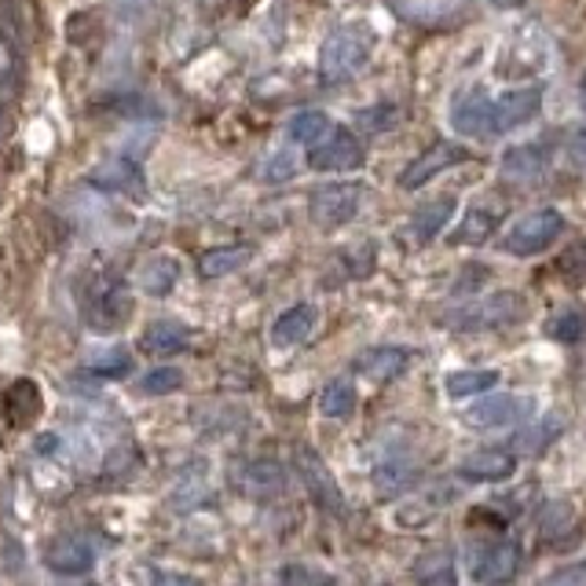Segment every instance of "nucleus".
Here are the masks:
<instances>
[{
    "label": "nucleus",
    "instance_id": "f257e3e1",
    "mask_svg": "<svg viewBox=\"0 0 586 586\" xmlns=\"http://www.w3.org/2000/svg\"><path fill=\"white\" fill-rule=\"evenodd\" d=\"M371 48H374V34L371 26H341L334 30V34L323 41V52H319V78L327 84H341L349 81L352 74H360L367 67V59H371Z\"/></svg>",
    "mask_w": 586,
    "mask_h": 586
},
{
    "label": "nucleus",
    "instance_id": "f03ea898",
    "mask_svg": "<svg viewBox=\"0 0 586 586\" xmlns=\"http://www.w3.org/2000/svg\"><path fill=\"white\" fill-rule=\"evenodd\" d=\"M561 235H564V216L557 210H536L509 227L503 238V249L514 257H536L557 243Z\"/></svg>",
    "mask_w": 586,
    "mask_h": 586
},
{
    "label": "nucleus",
    "instance_id": "7ed1b4c3",
    "mask_svg": "<svg viewBox=\"0 0 586 586\" xmlns=\"http://www.w3.org/2000/svg\"><path fill=\"white\" fill-rule=\"evenodd\" d=\"M363 205V188L360 183H323L319 191H312L308 213L319 227H341L349 224Z\"/></svg>",
    "mask_w": 586,
    "mask_h": 586
},
{
    "label": "nucleus",
    "instance_id": "20e7f679",
    "mask_svg": "<svg viewBox=\"0 0 586 586\" xmlns=\"http://www.w3.org/2000/svg\"><path fill=\"white\" fill-rule=\"evenodd\" d=\"M297 473H301V484L308 487V495L316 498V506L319 509H327V514H345V495H341V487L338 481H334V473H330V465L323 462V454L316 448H308V443H301L297 448Z\"/></svg>",
    "mask_w": 586,
    "mask_h": 586
},
{
    "label": "nucleus",
    "instance_id": "39448f33",
    "mask_svg": "<svg viewBox=\"0 0 586 586\" xmlns=\"http://www.w3.org/2000/svg\"><path fill=\"white\" fill-rule=\"evenodd\" d=\"M312 169L319 172H349V169H360L363 166V144L356 139L352 128L345 125H334L327 136L319 139L316 147H312Z\"/></svg>",
    "mask_w": 586,
    "mask_h": 586
},
{
    "label": "nucleus",
    "instance_id": "423d86ee",
    "mask_svg": "<svg viewBox=\"0 0 586 586\" xmlns=\"http://www.w3.org/2000/svg\"><path fill=\"white\" fill-rule=\"evenodd\" d=\"M517 568H520V550H517V542H509V539L481 542V546L473 550V564H470L473 583H484V586L509 583L517 575Z\"/></svg>",
    "mask_w": 586,
    "mask_h": 586
},
{
    "label": "nucleus",
    "instance_id": "0eeeda50",
    "mask_svg": "<svg viewBox=\"0 0 586 586\" xmlns=\"http://www.w3.org/2000/svg\"><path fill=\"white\" fill-rule=\"evenodd\" d=\"M531 410H536V399L498 393V396L481 399V404H473L462 418L470 429H506V426H517L520 418H528Z\"/></svg>",
    "mask_w": 586,
    "mask_h": 586
},
{
    "label": "nucleus",
    "instance_id": "6e6552de",
    "mask_svg": "<svg viewBox=\"0 0 586 586\" xmlns=\"http://www.w3.org/2000/svg\"><path fill=\"white\" fill-rule=\"evenodd\" d=\"M100 557V542L92 536H59L45 546V564L59 575H84Z\"/></svg>",
    "mask_w": 586,
    "mask_h": 586
},
{
    "label": "nucleus",
    "instance_id": "1a4fd4ad",
    "mask_svg": "<svg viewBox=\"0 0 586 586\" xmlns=\"http://www.w3.org/2000/svg\"><path fill=\"white\" fill-rule=\"evenodd\" d=\"M451 125L459 128V136L481 139L495 133V103L484 89L462 92L451 106Z\"/></svg>",
    "mask_w": 586,
    "mask_h": 586
},
{
    "label": "nucleus",
    "instance_id": "9d476101",
    "mask_svg": "<svg viewBox=\"0 0 586 586\" xmlns=\"http://www.w3.org/2000/svg\"><path fill=\"white\" fill-rule=\"evenodd\" d=\"M465 158H470V150L459 147V144H432L429 150H421V155L410 161L404 172H399V188H404V191H418L421 183H429L432 177H440L443 169L462 166Z\"/></svg>",
    "mask_w": 586,
    "mask_h": 586
},
{
    "label": "nucleus",
    "instance_id": "9b49d317",
    "mask_svg": "<svg viewBox=\"0 0 586 586\" xmlns=\"http://www.w3.org/2000/svg\"><path fill=\"white\" fill-rule=\"evenodd\" d=\"M514 473H517V454L503 448L473 451L470 459L459 462V476L470 484H498V481H509Z\"/></svg>",
    "mask_w": 586,
    "mask_h": 586
},
{
    "label": "nucleus",
    "instance_id": "f8f14e48",
    "mask_svg": "<svg viewBox=\"0 0 586 586\" xmlns=\"http://www.w3.org/2000/svg\"><path fill=\"white\" fill-rule=\"evenodd\" d=\"M528 316V305L525 297L514 290H503V293H492V297H484L481 305L470 312V323L473 327H492V330H503V327H514Z\"/></svg>",
    "mask_w": 586,
    "mask_h": 586
},
{
    "label": "nucleus",
    "instance_id": "ddd939ff",
    "mask_svg": "<svg viewBox=\"0 0 586 586\" xmlns=\"http://www.w3.org/2000/svg\"><path fill=\"white\" fill-rule=\"evenodd\" d=\"M539 106H542V89H539V84L506 92L503 100L495 103V133H514V128L528 125L531 117L539 114Z\"/></svg>",
    "mask_w": 586,
    "mask_h": 586
},
{
    "label": "nucleus",
    "instance_id": "4468645a",
    "mask_svg": "<svg viewBox=\"0 0 586 586\" xmlns=\"http://www.w3.org/2000/svg\"><path fill=\"white\" fill-rule=\"evenodd\" d=\"M410 579H415V586H459V572H454V550L451 546L421 550L415 557V564H410Z\"/></svg>",
    "mask_w": 586,
    "mask_h": 586
},
{
    "label": "nucleus",
    "instance_id": "2eb2a0df",
    "mask_svg": "<svg viewBox=\"0 0 586 586\" xmlns=\"http://www.w3.org/2000/svg\"><path fill=\"white\" fill-rule=\"evenodd\" d=\"M410 352L407 349H371L356 356V374L367 377L371 385H388L407 371Z\"/></svg>",
    "mask_w": 586,
    "mask_h": 586
},
{
    "label": "nucleus",
    "instance_id": "dca6fc26",
    "mask_svg": "<svg viewBox=\"0 0 586 586\" xmlns=\"http://www.w3.org/2000/svg\"><path fill=\"white\" fill-rule=\"evenodd\" d=\"M316 319L319 316H316V308H312V305L286 308L275 323H271V345H275V349H293V345L308 341L312 330H316Z\"/></svg>",
    "mask_w": 586,
    "mask_h": 586
},
{
    "label": "nucleus",
    "instance_id": "f3484780",
    "mask_svg": "<svg viewBox=\"0 0 586 586\" xmlns=\"http://www.w3.org/2000/svg\"><path fill=\"white\" fill-rule=\"evenodd\" d=\"M128 312H133V301H128L122 282H106V286L92 297V323L100 330H114L117 323L128 319Z\"/></svg>",
    "mask_w": 586,
    "mask_h": 586
},
{
    "label": "nucleus",
    "instance_id": "a211bd4d",
    "mask_svg": "<svg viewBox=\"0 0 586 586\" xmlns=\"http://www.w3.org/2000/svg\"><path fill=\"white\" fill-rule=\"evenodd\" d=\"M139 345H144V352H150V356H177L191 345V330L183 327V323L161 319V323H150L144 330V338H139Z\"/></svg>",
    "mask_w": 586,
    "mask_h": 586
},
{
    "label": "nucleus",
    "instance_id": "6ab92c4d",
    "mask_svg": "<svg viewBox=\"0 0 586 586\" xmlns=\"http://www.w3.org/2000/svg\"><path fill=\"white\" fill-rule=\"evenodd\" d=\"M546 147L539 144H520V147H509L506 158H503V172L509 180H536L546 172Z\"/></svg>",
    "mask_w": 586,
    "mask_h": 586
},
{
    "label": "nucleus",
    "instance_id": "aec40b11",
    "mask_svg": "<svg viewBox=\"0 0 586 586\" xmlns=\"http://www.w3.org/2000/svg\"><path fill=\"white\" fill-rule=\"evenodd\" d=\"M454 205H459V202H454L451 194H448V199L426 202L415 213V221H410V238H415V243H429V238H437L443 227H448L451 216H454Z\"/></svg>",
    "mask_w": 586,
    "mask_h": 586
},
{
    "label": "nucleus",
    "instance_id": "412c9836",
    "mask_svg": "<svg viewBox=\"0 0 586 586\" xmlns=\"http://www.w3.org/2000/svg\"><path fill=\"white\" fill-rule=\"evenodd\" d=\"M92 183H95V188H106V191L136 194L139 183H144V172H139V166L133 158H114V161H106L103 169L92 172Z\"/></svg>",
    "mask_w": 586,
    "mask_h": 586
},
{
    "label": "nucleus",
    "instance_id": "4be33fe9",
    "mask_svg": "<svg viewBox=\"0 0 586 586\" xmlns=\"http://www.w3.org/2000/svg\"><path fill=\"white\" fill-rule=\"evenodd\" d=\"M177 279H180V264L172 257H150L139 268V290L150 293V297H166L177 286Z\"/></svg>",
    "mask_w": 586,
    "mask_h": 586
},
{
    "label": "nucleus",
    "instance_id": "5701e85b",
    "mask_svg": "<svg viewBox=\"0 0 586 586\" xmlns=\"http://www.w3.org/2000/svg\"><path fill=\"white\" fill-rule=\"evenodd\" d=\"M253 257V249L249 246H216L210 253H202L199 260V271L205 279H221V275H232L246 264V260Z\"/></svg>",
    "mask_w": 586,
    "mask_h": 586
},
{
    "label": "nucleus",
    "instance_id": "b1692460",
    "mask_svg": "<svg viewBox=\"0 0 586 586\" xmlns=\"http://www.w3.org/2000/svg\"><path fill=\"white\" fill-rule=\"evenodd\" d=\"M495 385H498V371H451V374H443V393H448L451 399L481 396Z\"/></svg>",
    "mask_w": 586,
    "mask_h": 586
},
{
    "label": "nucleus",
    "instance_id": "393cba45",
    "mask_svg": "<svg viewBox=\"0 0 586 586\" xmlns=\"http://www.w3.org/2000/svg\"><path fill=\"white\" fill-rule=\"evenodd\" d=\"M282 484H286V476H282V465H275V462H249L243 476H238V487L249 495L282 492Z\"/></svg>",
    "mask_w": 586,
    "mask_h": 586
},
{
    "label": "nucleus",
    "instance_id": "a878e982",
    "mask_svg": "<svg viewBox=\"0 0 586 586\" xmlns=\"http://www.w3.org/2000/svg\"><path fill=\"white\" fill-rule=\"evenodd\" d=\"M319 410H323V418H334V421L349 418L352 410H356V388H352V382H345V377H334V382L319 393Z\"/></svg>",
    "mask_w": 586,
    "mask_h": 586
},
{
    "label": "nucleus",
    "instance_id": "bb28decb",
    "mask_svg": "<svg viewBox=\"0 0 586 586\" xmlns=\"http://www.w3.org/2000/svg\"><path fill=\"white\" fill-rule=\"evenodd\" d=\"M84 367L95 374V377H106V382H117V377H125L133 371V356H128L125 345H114V349H103V352H92Z\"/></svg>",
    "mask_w": 586,
    "mask_h": 586
},
{
    "label": "nucleus",
    "instance_id": "cd10ccee",
    "mask_svg": "<svg viewBox=\"0 0 586 586\" xmlns=\"http://www.w3.org/2000/svg\"><path fill=\"white\" fill-rule=\"evenodd\" d=\"M275 586H341L338 575H330L327 568H316V564H282L275 575Z\"/></svg>",
    "mask_w": 586,
    "mask_h": 586
},
{
    "label": "nucleus",
    "instance_id": "c85d7f7f",
    "mask_svg": "<svg viewBox=\"0 0 586 586\" xmlns=\"http://www.w3.org/2000/svg\"><path fill=\"white\" fill-rule=\"evenodd\" d=\"M330 117L323 114V111H301V114H293V122H290V139L293 144H305V147H316L323 136L330 133Z\"/></svg>",
    "mask_w": 586,
    "mask_h": 586
},
{
    "label": "nucleus",
    "instance_id": "c756f323",
    "mask_svg": "<svg viewBox=\"0 0 586 586\" xmlns=\"http://www.w3.org/2000/svg\"><path fill=\"white\" fill-rule=\"evenodd\" d=\"M550 338L553 341H564V345H575L586 338V312L575 308V305H564L557 316L550 319Z\"/></svg>",
    "mask_w": 586,
    "mask_h": 586
},
{
    "label": "nucleus",
    "instance_id": "7c9ffc66",
    "mask_svg": "<svg viewBox=\"0 0 586 586\" xmlns=\"http://www.w3.org/2000/svg\"><path fill=\"white\" fill-rule=\"evenodd\" d=\"M492 232H495V216L484 213V210H473V213H465V221L459 227H454L451 243L454 246H473V243H484Z\"/></svg>",
    "mask_w": 586,
    "mask_h": 586
},
{
    "label": "nucleus",
    "instance_id": "2f4dec72",
    "mask_svg": "<svg viewBox=\"0 0 586 586\" xmlns=\"http://www.w3.org/2000/svg\"><path fill=\"white\" fill-rule=\"evenodd\" d=\"M180 385H183V374L177 367H155V371H147L139 377V393L144 396H169V393H177Z\"/></svg>",
    "mask_w": 586,
    "mask_h": 586
},
{
    "label": "nucleus",
    "instance_id": "473e14b6",
    "mask_svg": "<svg viewBox=\"0 0 586 586\" xmlns=\"http://www.w3.org/2000/svg\"><path fill=\"white\" fill-rule=\"evenodd\" d=\"M297 169H301L297 150H293V147H282V150H275V155L264 161V180H268V183H286V180L297 177Z\"/></svg>",
    "mask_w": 586,
    "mask_h": 586
},
{
    "label": "nucleus",
    "instance_id": "72a5a7b5",
    "mask_svg": "<svg viewBox=\"0 0 586 586\" xmlns=\"http://www.w3.org/2000/svg\"><path fill=\"white\" fill-rule=\"evenodd\" d=\"M557 268H561V275L572 282V286L586 282V238H579V243H572L568 249H564Z\"/></svg>",
    "mask_w": 586,
    "mask_h": 586
},
{
    "label": "nucleus",
    "instance_id": "f704fd0d",
    "mask_svg": "<svg viewBox=\"0 0 586 586\" xmlns=\"http://www.w3.org/2000/svg\"><path fill=\"white\" fill-rule=\"evenodd\" d=\"M393 114H396V106H388V103L367 106V111H360V128L363 133H382V128L393 125Z\"/></svg>",
    "mask_w": 586,
    "mask_h": 586
},
{
    "label": "nucleus",
    "instance_id": "c9c22d12",
    "mask_svg": "<svg viewBox=\"0 0 586 586\" xmlns=\"http://www.w3.org/2000/svg\"><path fill=\"white\" fill-rule=\"evenodd\" d=\"M147 583L150 586H202L194 575L183 572H169V568H147Z\"/></svg>",
    "mask_w": 586,
    "mask_h": 586
},
{
    "label": "nucleus",
    "instance_id": "e433bc0d",
    "mask_svg": "<svg viewBox=\"0 0 586 586\" xmlns=\"http://www.w3.org/2000/svg\"><path fill=\"white\" fill-rule=\"evenodd\" d=\"M557 432H561V421H557V418H550V421H546V429H531L528 437H520V443H531L528 451H542L553 437H557Z\"/></svg>",
    "mask_w": 586,
    "mask_h": 586
},
{
    "label": "nucleus",
    "instance_id": "4c0bfd02",
    "mask_svg": "<svg viewBox=\"0 0 586 586\" xmlns=\"http://www.w3.org/2000/svg\"><path fill=\"white\" fill-rule=\"evenodd\" d=\"M542 586H586V564L583 568H564L557 575H550Z\"/></svg>",
    "mask_w": 586,
    "mask_h": 586
},
{
    "label": "nucleus",
    "instance_id": "58836bf2",
    "mask_svg": "<svg viewBox=\"0 0 586 586\" xmlns=\"http://www.w3.org/2000/svg\"><path fill=\"white\" fill-rule=\"evenodd\" d=\"M568 155H572V161L579 166L583 172H586V128H579V133L572 136V147H568Z\"/></svg>",
    "mask_w": 586,
    "mask_h": 586
},
{
    "label": "nucleus",
    "instance_id": "ea45409f",
    "mask_svg": "<svg viewBox=\"0 0 586 586\" xmlns=\"http://www.w3.org/2000/svg\"><path fill=\"white\" fill-rule=\"evenodd\" d=\"M579 106H583V114H586V78H583V84H579Z\"/></svg>",
    "mask_w": 586,
    "mask_h": 586
},
{
    "label": "nucleus",
    "instance_id": "a19ab883",
    "mask_svg": "<svg viewBox=\"0 0 586 586\" xmlns=\"http://www.w3.org/2000/svg\"><path fill=\"white\" fill-rule=\"evenodd\" d=\"M0 133H4V122H0Z\"/></svg>",
    "mask_w": 586,
    "mask_h": 586
},
{
    "label": "nucleus",
    "instance_id": "79ce46f5",
    "mask_svg": "<svg viewBox=\"0 0 586 586\" xmlns=\"http://www.w3.org/2000/svg\"><path fill=\"white\" fill-rule=\"evenodd\" d=\"M583 564H586V561H583Z\"/></svg>",
    "mask_w": 586,
    "mask_h": 586
}]
</instances>
